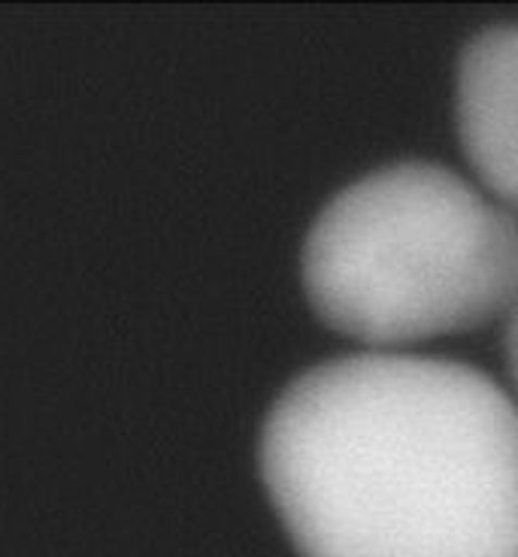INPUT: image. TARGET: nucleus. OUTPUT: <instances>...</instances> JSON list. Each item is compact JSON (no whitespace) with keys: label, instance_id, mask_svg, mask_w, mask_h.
Segmentation results:
<instances>
[{"label":"nucleus","instance_id":"nucleus-4","mask_svg":"<svg viewBox=\"0 0 518 557\" xmlns=\"http://www.w3.org/2000/svg\"><path fill=\"white\" fill-rule=\"evenodd\" d=\"M504 346H506V363H509V373H513V379H516V385H518V297L513 300L509 312H506Z\"/></svg>","mask_w":518,"mask_h":557},{"label":"nucleus","instance_id":"nucleus-2","mask_svg":"<svg viewBox=\"0 0 518 557\" xmlns=\"http://www.w3.org/2000/svg\"><path fill=\"white\" fill-rule=\"evenodd\" d=\"M300 276L316 315L367 346L477 331L518 297V219L455 170L400 161L319 212Z\"/></svg>","mask_w":518,"mask_h":557},{"label":"nucleus","instance_id":"nucleus-3","mask_svg":"<svg viewBox=\"0 0 518 557\" xmlns=\"http://www.w3.org/2000/svg\"><path fill=\"white\" fill-rule=\"evenodd\" d=\"M461 149L494 200L518 215V25H489L464 46L455 76Z\"/></svg>","mask_w":518,"mask_h":557},{"label":"nucleus","instance_id":"nucleus-1","mask_svg":"<svg viewBox=\"0 0 518 557\" xmlns=\"http://www.w3.org/2000/svg\"><path fill=\"white\" fill-rule=\"evenodd\" d=\"M258 467L300 557H518V406L477 367L316 363L270 406Z\"/></svg>","mask_w":518,"mask_h":557}]
</instances>
